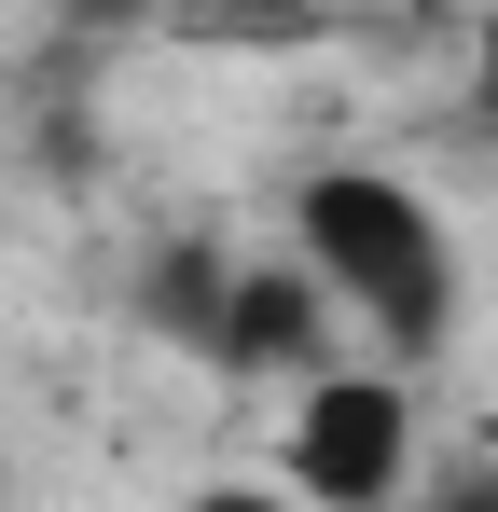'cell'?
<instances>
[{
  "mask_svg": "<svg viewBox=\"0 0 498 512\" xmlns=\"http://www.w3.org/2000/svg\"><path fill=\"white\" fill-rule=\"evenodd\" d=\"M305 263H319L332 305H360L402 360H429L443 319H457V250H443L429 194L388 180V167H319L305 180Z\"/></svg>",
  "mask_w": 498,
  "mask_h": 512,
  "instance_id": "6da1fadb",
  "label": "cell"
},
{
  "mask_svg": "<svg viewBox=\"0 0 498 512\" xmlns=\"http://www.w3.org/2000/svg\"><path fill=\"white\" fill-rule=\"evenodd\" d=\"M415 471V402L402 374H319L291 416V499L305 512H388Z\"/></svg>",
  "mask_w": 498,
  "mask_h": 512,
  "instance_id": "7a4b0ae2",
  "label": "cell"
},
{
  "mask_svg": "<svg viewBox=\"0 0 498 512\" xmlns=\"http://www.w3.org/2000/svg\"><path fill=\"white\" fill-rule=\"evenodd\" d=\"M319 333H332L319 263H249V277H222V319H208L222 360H319Z\"/></svg>",
  "mask_w": 498,
  "mask_h": 512,
  "instance_id": "3957f363",
  "label": "cell"
},
{
  "mask_svg": "<svg viewBox=\"0 0 498 512\" xmlns=\"http://www.w3.org/2000/svg\"><path fill=\"white\" fill-rule=\"evenodd\" d=\"M429 512H498V471H457V485H443Z\"/></svg>",
  "mask_w": 498,
  "mask_h": 512,
  "instance_id": "277c9868",
  "label": "cell"
},
{
  "mask_svg": "<svg viewBox=\"0 0 498 512\" xmlns=\"http://www.w3.org/2000/svg\"><path fill=\"white\" fill-rule=\"evenodd\" d=\"M194 512H291V499H277V485H208Z\"/></svg>",
  "mask_w": 498,
  "mask_h": 512,
  "instance_id": "5b68a950",
  "label": "cell"
}]
</instances>
